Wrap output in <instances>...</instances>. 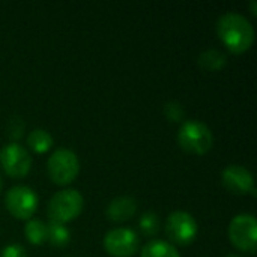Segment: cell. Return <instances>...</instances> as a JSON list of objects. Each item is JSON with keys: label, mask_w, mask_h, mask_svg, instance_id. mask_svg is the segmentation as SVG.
<instances>
[{"label": "cell", "mask_w": 257, "mask_h": 257, "mask_svg": "<svg viewBox=\"0 0 257 257\" xmlns=\"http://www.w3.org/2000/svg\"><path fill=\"white\" fill-rule=\"evenodd\" d=\"M217 33L224 47L235 54L248 51L254 42V27L239 12L223 14L217 20Z\"/></svg>", "instance_id": "obj_1"}, {"label": "cell", "mask_w": 257, "mask_h": 257, "mask_svg": "<svg viewBox=\"0 0 257 257\" xmlns=\"http://www.w3.org/2000/svg\"><path fill=\"white\" fill-rule=\"evenodd\" d=\"M178 142L185 152L193 155H205L214 145V136L206 123L190 119L182 122L178 131Z\"/></svg>", "instance_id": "obj_2"}, {"label": "cell", "mask_w": 257, "mask_h": 257, "mask_svg": "<svg viewBox=\"0 0 257 257\" xmlns=\"http://www.w3.org/2000/svg\"><path fill=\"white\" fill-rule=\"evenodd\" d=\"M84 206V199L80 194L78 190L65 188L57 191L48 202L47 214L50 221L54 223H69L74 218H77Z\"/></svg>", "instance_id": "obj_3"}, {"label": "cell", "mask_w": 257, "mask_h": 257, "mask_svg": "<svg viewBox=\"0 0 257 257\" xmlns=\"http://www.w3.org/2000/svg\"><path fill=\"white\" fill-rule=\"evenodd\" d=\"M47 170L50 179L57 185L71 184L80 172V161L75 152L71 149H56L47 161Z\"/></svg>", "instance_id": "obj_4"}, {"label": "cell", "mask_w": 257, "mask_h": 257, "mask_svg": "<svg viewBox=\"0 0 257 257\" xmlns=\"http://www.w3.org/2000/svg\"><path fill=\"white\" fill-rule=\"evenodd\" d=\"M229 239L239 251L254 254L257 250V221L251 214H239L229 224Z\"/></svg>", "instance_id": "obj_5"}, {"label": "cell", "mask_w": 257, "mask_h": 257, "mask_svg": "<svg viewBox=\"0 0 257 257\" xmlns=\"http://www.w3.org/2000/svg\"><path fill=\"white\" fill-rule=\"evenodd\" d=\"M38 194L27 185H15L5 196V206L18 220H30L38 209Z\"/></svg>", "instance_id": "obj_6"}, {"label": "cell", "mask_w": 257, "mask_h": 257, "mask_svg": "<svg viewBox=\"0 0 257 257\" xmlns=\"http://www.w3.org/2000/svg\"><path fill=\"white\" fill-rule=\"evenodd\" d=\"M166 233L173 244L190 245L199 233V226L190 212L175 211L166 220Z\"/></svg>", "instance_id": "obj_7"}, {"label": "cell", "mask_w": 257, "mask_h": 257, "mask_svg": "<svg viewBox=\"0 0 257 257\" xmlns=\"http://www.w3.org/2000/svg\"><path fill=\"white\" fill-rule=\"evenodd\" d=\"M0 166L11 178H24L30 172L32 157L24 146L11 142L0 149Z\"/></svg>", "instance_id": "obj_8"}, {"label": "cell", "mask_w": 257, "mask_h": 257, "mask_svg": "<svg viewBox=\"0 0 257 257\" xmlns=\"http://www.w3.org/2000/svg\"><path fill=\"white\" fill-rule=\"evenodd\" d=\"M104 248L113 257H131L139 248V236L130 227H116L104 236Z\"/></svg>", "instance_id": "obj_9"}, {"label": "cell", "mask_w": 257, "mask_h": 257, "mask_svg": "<svg viewBox=\"0 0 257 257\" xmlns=\"http://www.w3.org/2000/svg\"><path fill=\"white\" fill-rule=\"evenodd\" d=\"M221 181H223V185L235 194L251 193L253 196H256L253 175L244 166H239V164L227 166L221 173Z\"/></svg>", "instance_id": "obj_10"}, {"label": "cell", "mask_w": 257, "mask_h": 257, "mask_svg": "<svg viewBox=\"0 0 257 257\" xmlns=\"http://www.w3.org/2000/svg\"><path fill=\"white\" fill-rule=\"evenodd\" d=\"M136 211H137V202L133 197L119 196L108 203V206L105 209V215L110 221L122 223V221L131 220L134 217Z\"/></svg>", "instance_id": "obj_11"}, {"label": "cell", "mask_w": 257, "mask_h": 257, "mask_svg": "<svg viewBox=\"0 0 257 257\" xmlns=\"http://www.w3.org/2000/svg\"><path fill=\"white\" fill-rule=\"evenodd\" d=\"M197 62H199L202 69L209 71V72H217V71H221L226 66L227 56L223 51L217 50V48H208V50L200 53Z\"/></svg>", "instance_id": "obj_12"}, {"label": "cell", "mask_w": 257, "mask_h": 257, "mask_svg": "<svg viewBox=\"0 0 257 257\" xmlns=\"http://www.w3.org/2000/svg\"><path fill=\"white\" fill-rule=\"evenodd\" d=\"M140 257H181L176 247L167 241L152 239L142 248Z\"/></svg>", "instance_id": "obj_13"}, {"label": "cell", "mask_w": 257, "mask_h": 257, "mask_svg": "<svg viewBox=\"0 0 257 257\" xmlns=\"http://www.w3.org/2000/svg\"><path fill=\"white\" fill-rule=\"evenodd\" d=\"M27 145L29 148L36 154H45L53 146V137L47 130L36 128L29 133L27 136Z\"/></svg>", "instance_id": "obj_14"}, {"label": "cell", "mask_w": 257, "mask_h": 257, "mask_svg": "<svg viewBox=\"0 0 257 257\" xmlns=\"http://www.w3.org/2000/svg\"><path fill=\"white\" fill-rule=\"evenodd\" d=\"M47 241L53 247H65L71 241V232L65 224L50 221L47 224Z\"/></svg>", "instance_id": "obj_15"}, {"label": "cell", "mask_w": 257, "mask_h": 257, "mask_svg": "<svg viewBox=\"0 0 257 257\" xmlns=\"http://www.w3.org/2000/svg\"><path fill=\"white\" fill-rule=\"evenodd\" d=\"M24 236L33 245H42L47 242V224L41 220H27L24 226Z\"/></svg>", "instance_id": "obj_16"}, {"label": "cell", "mask_w": 257, "mask_h": 257, "mask_svg": "<svg viewBox=\"0 0 257 257\" xmlns=\"http://www.w3.org/2000/svg\"><path fill=\"white\" fill-rule=\"evenodd\" d=\"M139 229L145 236H154L160 230V218L155 212H145L139 220Z\"/></svg>", "instance_id": "obj_17"}, {"label": "cell", "mask_w": 257, "mask_h": 257, "mask_svg": "<svg viewBox=\"0 0 257 257\" xmlns=\"http://www.w3.org/2000/svg\"><path fill=\"white\" fill-rule=\"evenodd\" d=\"M164 114L170 122H181L185 117L184 107L178 101H169L164 105Z\"/></svg>", "instance_id": "obj_18"}, {"label": "cell", "mask_w": 257, "mask_h": 257, "mask_svg": "<svg viewBox=\"0 0 257 257\" xmlns=\"http://www.w3.org/2000/svg\"><path fill=\"white\" fill-rule=\"evenodd\" d=\"M8 131H9V137H11L12 140H20L21 136H23V133H24V122L21 120V117L14 116V117L9 120Z\"/></svg>", "instance_id": "obj_19"}, {"label": "cell", "mask_w": 257, "mask_h": 257, "mask_svg": "<svg viewBox=\"0 0 257 257\" xmlns=\"http://www.w3.org/2000/svg\"><path fill=\"white\" fill-rule=\"evenodd\" d=\"M0 257H27V253L23 245L20 244H9L2 251Z\"/></svg>", "instance_id": "obj_20"}, {"label": "cell", "mask_w": 257, "mask_h": 257, "mask_svg": "<svg viewBox=\"0 0 257 257\" xmlns=\"http://www.w3.org/2000/svg\"><path fill=\"white\" fill-rule=\"evenodd\" d=\"M256 0H253V2H251V14L256 15Z\"/></svg>", "instance_id": "obj_21"}, {"label": "cell", "mask_w": 257, "mask_h": 257, "mask_svg": "<svg viewBox=\"0 0 257 257\" xmlns=\"http://www.w3.org/2000/svg\"><path fill=\"white\" fill-rule=\"evenodd\" d=\"M2 188H3V179H2V175H0V193H2Z\"/></svg>", "instance_id": "obj_22"}, {"label": "cell", "mask_w": 257, "mask_h": 257, "mask_svg": "<svg viewBox=\"0 0 257 257\" xmlns=\"http://www.w3.org/2000/svg\"><path fill=\"white\" fill-rule=\"evenodd\" d=\"M226 257H241V256H238V254H227Z\"/></svg>", "instance_id": "obj_23"}]
</instances>
